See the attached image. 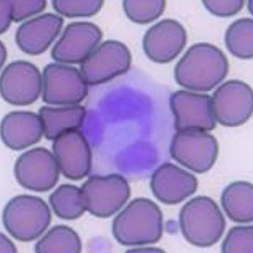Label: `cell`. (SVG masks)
I'll use <instances>...</instances> for the list:
<instances>
[{
  "label": "cell",
  "mask_w": 253,
  "mask_h": 253,
  "mask_svg": "<svg viewBox=\"0 0 253 253\" xmlns=\"http://www.w3.org/2000/svg\"><path fill=\"white\" fill-rule=\"evenodd\" d=\"M87 85L76 68L51 63L43 72V101L51 105H77L88 93Z\"/></svg>",
  "instance_id": "52a82bcc"
},
{
  "label": "cell",
  "mask_w": 253,
  "mask_h": 253,
  "mask_svg": "<svg viewBox=\"0 0 253 253\" xmlns=\"http://www.w3.org/2000/svg\"><path fill=\"white\" fill-rule=\"evenodd\" d=\"M51 221L49 207L42 199L29 195L14 197L4 209V227L12 237L23 242L35 240Z\"/></svg>",
  "instance_id": "277c9868"
},
{
  "label": "cell",
  "mask_w": 253,
  "mask_h": 253,
  "mask_svg": "<svg viewBox=\"0 0 253 253\" xmlns=\"http://www.w3.org/2000/svg\"><path fill=\"white\" fill-rule=\"evenodd\" d=\"M163 215L157 204L135 199L113 221V235L121 244L140 246L159 241L163 234Z\"/></svg>",
  "instance_id": "7a4b0ae2"
},
{
  "label": "cell",
  "mask_w": 253,
  "mask_h": 253,
  "mask_svg": "<svg viewBox=\"0 0 253 253\" xmlns=\"http://www.w3.org/2000/svg\"><path fill=\"white\" fill-rule=\"evenodd\" d=\"M102 37L103 33L94 23H71L53 47L52 57L55 61L67 64L82 63L94 52Z\"/></svg>",
  "instance_id": "7c38bea8"
},
{
  "label": "cell",
  "mask_w": 253,
  "mask_h": 253,
  "mask_svg": "<svg viewBox=\"0 0 253 253\" xmlns=\"http://www.w3.org/2000/svg\"><path fill=\"white\" fill-rule=\"evenodd\" d=\"M81 250L79 235L71 228L65 225L53 227L35 247V251L38 253H78Z\"/></svg>",
  "instance_id": "7402d4cb"
},
{
  "label": "cell",
  "mask_w": 253,
  "mask_h": 253,
  "mask_svg": "<svg viewBox=\"0 0 253 253\" xmlns=\"http://www.w3.org/2000/svg\"><path fill=\"white\" fill-rule=\"evenodd\" d=\"M1 94L9 104L17 106L35 103L42 88L38 68L25 61H14L4 69L0 81Z\"/></svg>",
  "instance_id": "8fae6325"
},
{
  "label": "cell",
  "mask_w": 253,
  "mask_h": 253,
  "mask_svg": "<svg viewBox=\"0 0 253 253\" xmlns=\"http://www.w3.org/2000/svg\"><path fill=\"white\" fill-rule=\"evenodd\" d=\"M204 7L213 15L221 17H228L235 15L242 10L244 6V1L231 0V1H216L204 0L202 1Z\"/></svg>",
  "instance_id": "83f0119b"
},
{
  "label": "cell",
  "mask_w": 253,
  "mask_h": 253,
  "mask_svg": "<svg viewBox=\"0 0 253 253\" xmlns=\"http://www.w3.org/2000/svg\"><path fill=\"white\" fill-rule=\"evenodd\" d=\"M221 204L233 222L250 223L253 220V186L245 181L231 183L221 196Z\"/></svg>",
  "instance_id": "ffe728a7"
},
{
  "label": "cell",
  "mask_w": 253,
  "mask_h": 253,
  "mask_svg": "<svg viewBox=\"0 0 253 253\" xmlns=\"http://www.w3.org/2000/svg\"><path fill=\"white\" fill-rule=\"evenodd\" d=\"M81 191L86 210L100 218L113 215L130 196L128 182L116 174L92 176L83 185Z\"/></svg>",
  "instance_id": "8992f818"
},
{
  "label": "cell",
  "mask_w": 253,
  "mask_h": 253,
  "mask_svg": "<svg viewBox=\"0 0 253 253\" xmlns=\"http://www.w3.org/2000/svg\"><path fill=\"white\" fill-rule=\"evenodd\" d=\"M60 169L49 150L36 148L27 151L17 159L14 174L21 186L33 191L44 192L54 187Z\"/></svg>",
  "instance_id": "9c48e42d"
},
{
  "label": "cell",
  "mask_w": 253,
  "mask_h": 253,
  "mask_svg": "<svg viewBox=\"0 0 253 253\" xmlns=\"http://www.w3.org/2000/svg\"><path fill=\"white\" fill-rule=\"evenodd\" d=\"M166 3L163 0H125L123 7L126 16L134 23L143 24L152 22L163 13Z\"/></svg>",
  "instance_id": "cb8c5ba5"
},
{
  "label": "cell",
  "mask_w": 253,
  "mask_h": 253,
  "mask_svg": "<svg viewBox=\"0 0 253 253\" xmlns=\"http://www.w3.org/2000/svg\"><path fill=\"white\" fill-rule=\"evenodd\" d=\"M101 0H55L52 6L55 10L69 18L86 17L95 15L103 7Z\"/></svg>",
  "instance_id": "d4e9b609"
},
{
  "label": "cell",
  "mask_w": 253,
  "mask_h": 253,
  "mask_svg": "<svg viewBox=\"0 0 253 253\" xmlns=\"http://www.w3.org/2000/svg\"><path fill=\"white\" fill-rule=\"evenodd\" d=\"M45 137L54 140L69 131L80 128L86 116L84 106L72 105L55 108L43 106L39 111Z\"/></svg>",
  "instance_id": "d6986e66"
},
{
  "label": "cell",
  "mask_w": 253,
  "mask_h": 253,
  "mask_svg": "<svg viewBox=\"0 0 253 253\" xmlns=\"http://www.w3.org/2000/svg\"><path fill=\"white\" fill-rule=\"evenodd\" d=\"M60 171L71 180H80L90 171L91 152L84 134L79 130L69 131L60 135L53 144Z\"/></svg>",
  "instance_id": "9a60e30c"
},
{
  "label": "cell",
  "mask_w": 253,
  "mask_h": 253,
  "mask_svg": "<svg viewBox=\"0 0 253 253\" xmlns=\"http://www.w3.org/2000/svg\"><path fill=\"white\" fill-rule=\"evenodd\" d=\"M211 103L214 116L219 123L231 127L240 126L253 113V91L245 82L228 81L214 92Z\"/></svg>",
  "instance_id": "30bf717a"
},
{
  "label": "cell",
  "mask_w": 253,
  "mask_h": 253,
  "mask_svg": "<svg viewBox=\"0 0 253 253\" xmlns=\"http://www.w3.org/2000/svg\"><path fill=\"white\" fill-rule=\"evenodd\" d=\"M1 65L2 66L3 64V63H4V62H5L6 58L7 57L6 48L3 45L2 42L1 43Z\"/></svg>",
  "instance_id": "4dcf8cb0"
},
{
  "label": "cell",
  "mask_w": 253,
  "mask_h": 253,
  "mask_svg": "<svg viewBox=\"0 0 253 253\" xmlns=\"http://www.w3.org/2000/svg\"><path fill=\"white\" fill-rule=\"evenodd\" d=\"M170 106L174 116L175 128L177 131H211L216 128L211 98L208 95L177 91L170 99Z\"/></svg>",
  "instance_id": "4fadbf2b"
},
{
  "label": "cell",
  "mask_w": 253,
  "mask_h": 253,
  "mask_svg": "<svg viewBox=\"0 0 253 253\" xmlns=\"http://www.w3.org/2000/svg\"><path fill=\"white\" fill-rule=\"evenodd\" d=\"M63 19L55 14L46 13L24 23L16 33L19 48L31 55L46 51L60 33Z\"/></svg>",
  "instance_id": "e0dca14e"
},
{
  "label": "cell",
  "mask_w": 253,
  "mask_h": 253,
  "mask_svg": "<svg viewBox=\"0 0 253 253\" xmlns=\"http://www.w3.org/2000/svg\"><path fill=\"white\" fill-rule=\"evenodd\" d=\"M1 253H16V248L13 243L1 233Z\"/></svg>",
  "instance_id": "f546056e"
},
{
  "label": "cell",
  "mask_w": 253,
  "mask_h": 253,
  "mask_svg": "<svg viewBox=\"0 0 253 253\" xmlns=\"http://www.w3.org/2000/svg\"><path fill=\"white\" fill-rule=\"evenodd\" d=\"M49 201L56 215L63 220H75L86 210L81 189L74 185H62L51 194Z\"/></svg>",
  "instance_id": "44dd1931"
},
{
  "label": "cell",
  "mask_w": 253,
  "mask_h": 253,
  "mask_svg": "<svg viewBox=\"0 0 253 253\" xmlns=\"http://www.w3.org/2000/svg\"><path fill=\"white\" fill-rule=\"evenodd\" d=\"M228 62L218 48L199 43L189 48L174 70L178 84L187 89L205 92L212 90L225 79Z\"/></svg>",
  "instance_id": "6da1fadb"
},
{
  "label": "cell",
  "mask_w": 253,
  "mask_h": 253,
  "mask_svg": "<svg viewBox=\"0 0 253 253\" xmlns=\"http://www.w3.org/2000/svg\"><path fill=\"white\" fill-rule=\"evenodd\" d=\"M179 222L185 238L200 247L215 244L226 225L217 204L206 196L194 198L185 204L180 212Z\"/></svg>",
  "instance_id": "3957f363"
},
{
  "label": "cell",
  "mask_w": 253,
  "mask_h": 253,
  "mask_svg": "<svg viewBox=\"0 0 253 253\" xmlns=\"http://www.w3.org/2000/svg\"><path fill=\"white\" fill-rule=\"evenodd\" d=\"M131 63L127 47L117 41H107L81 63V72L87 84L99 85L125 74Z\"/></svg>",
  "instance_id": "ba28073f"
},
{
  "label": "cell",
  "mask_w": 253,
  "mask_h": 253,
  "mask_svg": "<svg viewBox=\"0 0 253 253\" xmlns=\"http://www.w3.org/2000/svg\"><path fill=\"white\" fill-rule=\"evenodd\" d=\"M150 187L158 200L167 204L181 203L195 193L196 177L172 163L163 164L155 170Z\"/></svg>",
  "instance_id": "2e32d148"
},
{
  "label": "cell",
  "mask_w": 253,
  "mask_h": 253,
  "mask_svg": "<svg viewBox=\"0 0 253 253\" xmlns=\"http://www.w3.org/2000/svg\"><path fill=\"white\" fill-rule=\"evenodd\" d=\"M44 134L40 116L29 111H14L4 117L1 135L7 147L20 150L35 144Z\"/></svg>",
  "instance_id": "ac0fdd59"
},
{
  "label": "cell",
  "mask_w": 253,
  "mask_h": 253,
  "mask_svg": "<svg viewBox=\"0 0 253 253\" xmlns=\"http://www.w3.org/2000/svg\"><path fill=\"white\" fill-rule=\"evenodd\" d=\"M187 41L186 29L172 19L155 24L146 32L143 49L150 60L158 63L172 61L182 52Z\"/></svg>",
  "instance_id": "5bb4252c"
},
{
  "label": "cell",
  "mask_w": 253,
  "mask_h": 253,
  "mask_svg": "<svg viewBox=\"0 0 253 253\" xmlns=\"http://www.w3.org/2000/svg\"><path fill=\"white\" fill-rule=\"evenodd\" d=\"M1 10V34L5 32L10 26L12 19V8L10 0L0 1Z\"/></svg>",
  "instance_id": "f1b7e54d"
},
{
  "label": "cell",
  "mask_w": 253,
  "mask_h": 253,
  "mask_svg": "<svg viewBox=\"0 0 253 253\" xmlns=\"http://www.w3.org/2000/svg\"><path fill=\"white\" fill-rule=\"evenodd\" d=\"M222 252L225 253H253V226H242L232 228L222 243Z\"/></svg>",
  "instance_id": "484cf974"
},
{
  "label": "cell",
  "mask_w": 253,
  "mask_h": 253,
  "mask_svg": "<svg viewBox=\"0 0 253 253\" xmlns=\"http://www.w3.org/2000/svg\"><path fill=\"white\" fill-rule=\"evenodd\" d=\"M218 152L216 139L206 131L197 129L178 131L170 148L175 160L199 174L208 171L213 167Z\"/></svg>",
  "instance_id": "5b68a950"
},
{
  "label": "cell",
  "mask_w": 253,
  "mask_h": 253,
  "mask_svg": "<svg viewBox=\"0 0 253 253\" xmlns=\"http://www.w3.org/2000/svg\"><path fill=\"white\" fill-rule=\"evenodd\" d=\"M11 3L12 21L16 22L40 13L44 10L47 5L44 0H12Z\"/></svg>",
  "instance_id": "4316f807"
},
{
  "label": "cell",
  "mask_w": 253,
  "mask_h": 253,
  "mask_svg": "<svg viewBox=\"0 0 253 253\" xmlns=\"http://www.w3.org/2000/svg\"><path fill=\"white\" fill-rule=\"evenodd\" d=\"M253 21L250 18L238 19L227 29L225 43L233 56L241 59L253 56Z\"/></svg>",
  "instance_id": "603a6c76"
}]
</instances>
